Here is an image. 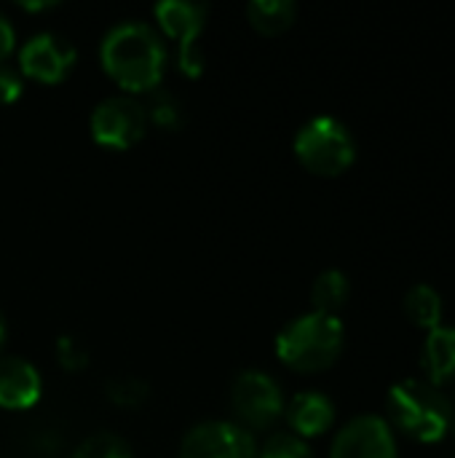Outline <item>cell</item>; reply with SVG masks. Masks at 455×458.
Here are the masks:
<instances>
[{"label": "cell", "instance_id": "1", "mask_svg": "<svg viewBox=\"0 0 455 458\" xmlns=\"http://www.w3.org/2000/svg\"><path fill=\"white\" fill-rule=\"evenodd\" d=\"M105 72L129 94L153 91L166 70V43L161 32L142 19L115 21L99 43Z\"/></svg>", "mask_w": 455, "mask_h": 458}, {"label": "cell", "instance_id": "19", "mask_svg": "<svg viewBox=\"0 0 455 458\" xmlns=\"http://www.w3.org/2000/svg\"><path fill=\"white\" fill-rule=\"evenodd\" d=\"M257 458H314V451L308 448L303 437L292 432H276L263 443Z\"/></svg>", "mask_w": 455, "mask_h": 458}, {"label": "cell", "instance_id": "11", "mask_svg": "<svg viewBox=\"0 0 455 458\" xmlns=\"http://www.w3.org/2000/svg\"><path fill=\"white\" fill-rule=\"evenodd\" d=\"M43 394L38 368L24 357H0V405L11 411L32 408Z\"/></svg>", "mask_w": 455, "mask_h": 458}, {"label": "cell", "instance_id": "14", "mask_svg": "<svg viewBox=\"0 0 455 458\" xmlns=\"http://www.w3.org/2000/svg\"><path fill=\"white\" fill-rule=\"evenodd\" d=\"M405 314L408 319L421 327V330H434L442 325V314H445V303H442V295L437 287L432 284H413L408 293H405Z\"/></svg>", "mask_w": 455, "mask_h": 458}, {"label": "cell", "instance_id": "12", "mask_svg": "<svg viewBox=\"0 0 455 458\" xmlns=\"http://www.w3.org/2000/svg\"><path fill=\"white\" fill-rule=\"evenodd\" d=\"M335 403L324 392H298L284 405V419L292 427V435L308 440L324 435L335 424Z\"/></svg>", "mask_w": 455, "mask_h": 458}, {"label": "cell", "instance_id": "18", "mask_svg": "<svg viewBox=\"0 0 455 458\" xmlns=\"http://www.w3.org/2000/svg\"><path fill=\"white\" fill-rule=\"evenodd\" d=\"M107 397L118 408H139L150 397V386H147V381H142L137 376H121V378L107 381Z\"/></svg>", "mask_w": 455, "mask_h": 458}, {"label": "cell", "instance_id": "13", "mask_svg": "<svg viewBox=\"0 0 455 458\" xmlns=\"http://www.w3.org/2000/svg\"><path fill=\"white\" fill-rule=\"evenodd\" d=\"M426 381L434 386H445L455 381V325H440L429 330L421 354Z\"/></svg>", "mask_w": 455, "mask_h": 458}, {"label": "cell", "instance_id": "21", "mask_svg": "<svg viewBox=\"0 0 455 458\" xmlns=\"http://www.w3.org/2000/svg\"><path fill=\"white\" fill-rule=\"evenodd\" d=\"M56 357L62 362V368H67V370H80L88 362V352L80 346V341H75L70 335H62L56 341Z\"/></svg>", "mask_w": 455, "mask_h": 458}, {"label": "cell", "instance_id": "17", "mask_svg": "<svg viewBox=\"0 0 455 458\" xmlns=\"http://www.w3.org/2000/svg\"><path fill=\"white\" fill-rule=\"evenodd\" d=\"M72 458H134L129 443L113 432H94L78 443Z\"/></svg>", "mask_w": 455, "mask_h": 458}, {"label": "cell", "instance_id": "23", "mask_svg": "<svg viewBox=\"0 0 455 458\" xmlns=\"http://www.w3.org/2000/svg\"><path fill=\"white\" fill-rule=\"evenodd\" d=\"M13 43H16V32H13V24L5 13H0V62L13 51Z\"/></svg>", "mask_w": 455, "mask_h": 458}, {"label": "cell", "instance_id": "25", "mask_svg": "<svg viewBox=\"0 0 455 458\" xmlns=\"http://www.w3.org/2000/svg\"><path fill=\"white\" fill-rule=\"evenodd\" d=\"M5 341V317H3V311H0V344Z\"/></svg>", "mask_w": 455, "mask_h": 458}, {"label": "cell", "instance_id": "2", "mask_svg": "<svg viewBox=\"0 0 455 458\" xmlns=\"http://www.w3.org/2000/svg\"><path fill=\"white\" fill-rule=\"evenodd\" d=\"M386 411L389 427L421 445H434L451 435L453 403L426 378L397 381L386 394Z\"/></svg>", "mask_w": 455, "mask_h": 458}, {"label": "cell", "instance_id": "24", "mask_svg": "<svg viewBox=\"0 0 455 458\" xmlns=\"http://www.w3.org/2000/svg\"><path fill=\"white\" fill-rule=\"evenodd\" d=\"M54 3H48V0H38V3H29V0H21V8H27V11H40V8H51Z\"/></svg>", "mask_w": 455, "mask_h": 458}, {"label": "cell", "instance_id": "4", "mask_svg": "<svg viewBox=\"0 0 455 458\" xmlns=\"http://www.w3.org/2000/svg\"><path fill=\"white\" fill-rule=\"evenodd\" d=\"M298 161L322 177H338L357 161V140L335 115H314L295 134Z\"/></svg>", "mask_w": 455, "mask_h": 458}, {"label": "cell", "instance_id": "16", "mask_svg": "<svg viewBox=\"0 0 455 458\" xmlns=\"http://www.w3.org/2000/svg\"><path fill=\"white\" fill-rule=\"evenodd\" d=\"M349 293H351L349 276H346L341 268H324V271L314 279V284H311V303H314V311L335 314V317H338V309L346 306Z\"/></svg>", "mask_w": 455, "mask_h": 458}, {"label": "cell", "instance_id": "22", "mask_svg": "<svg viewBox=\"0 0 455 458\" xmlns=\"http://www.w3.org/2000/svg\"><path fill=\"white\" fill-rule=\"evenodd\" d=\"M24 89V81H21V70L19 67H11L5 62H0V105H8V102H16L19 94Z\"/></svg>", "mask_w": 455, "mask_h": 458}, {"label": "cell", "instance_id": "9", "mask_svg": "<svg viewBox=\"0 0 455 458\" xmlns=\"http://www.w3.org/2000/svg\"><path fill=\"white\" fill-rule=\"evenodd\" d=\"M330 458H397L394 429L383 416L362 413L338 429Z\"/></svg>", "mask_w": 455, "mask_h": 458}, {"label": "cell", "instance_id": "20", "mask_svg": "<svg viewBox=\"0 0 455 458\" xmlns=\"http://www.w3.org/2000/svg\"><path fill=\"white\" fill-rule=\"evenodd\" d=\"M147 118L161 126V129H177L182 123V105L172 97V94H164L158 91L153 97V105L147 110Z\"/></svg>", "mask_w": 455, "mask_h": 458}, {"label": "cell", "instance_id": "3", "mask_svg": "<svg viewBox=\"0 0 455 458\" xmlns=\"http://www.w3.org/2000/svg\"><path fill=\"white\" fill-rule=\"evenodd\" d=\"M346 330L335 314L308 311L290 319L276 335V357L298 373H322L343 352Z\"/></svg>", "mask_w": 455, "mask_h": 458}, {"label": "cell", "instance_id": "5", "mask_svg": "<svg viewBox=\"0 0 455 458\" xmlns=\"http://www.w3.org/2000/svg\"><path fill=\"white\" fill-rule=\"evenodd\" d=\"M156 21L169 38H177V67L196 78L204 70L201 32L209 16V5L198 0H161L153 5Z\"/></svg>", "mask_w": 455, "mask_h": 458}, {"label": "cell", "instance_id": "15", "mask_svg": "<svg viewBox=\"0 0 455 458\" xmlns=\"http://www.w3.org/2000/svg\"><path fill=\"white\" fill-rule=\"evenodd\" d=\"M247 16L252 27L263 35H279L292 27L298 16L295 0H249Z\"/></svg>", "mask_w": 455, "mask_h": 458}, {"label": "cell", "instance_id": "26", "mask_svg": "<svg viewBox=\"0 0 455 458\" xmlns=\"http://www.w3.org/2000/svg\"><path fill=\"white\" fill-rule=\"evenodd\" d=\"M451 435L455 437V405H453V416H451Z\"/></svg>", "mask_w": 455, "mask_h": 458}, {"label": "cell", "instance_id": "8", "mask_svg": "<svg viewBox=\"0 0 455 458\" xmlns=\"http://www.w3.org/2000/svg\"><path fill=\"white\" fill-rule=\"evenodd\" d=\"M180 458H257V443L244 427L215 419L185 432Z\"/></svg>", "mask_w": 455, "mask_h": 458}, {"label": "cell", "instance_id": "7", "mask_svg": "<svg viewBox=\"0 0 455 458\" xmlns=\"http://www.w3.org/2000/svg\"><path fill=\"white\" fill-rule=\"evenodd\" d=\"M231 405L239 419L255 429H265L284 416V392L265 370H241L231 386Z\"/></svg>", "mask_w": 455, "mask_h": 458}, {"label": "cell", "instance_id": "6", "mask_svg": "<svg viewBox=\"0 0 455 458\" xmlns=\"http://www.w3.org/2000/svg\"><path fill=\"white\" fill-rule=\"evenodd\" d=\"M91 137L113 150H126L145 134L147 107L131 94H110L91 110Z\"/></svg>", "mask_w": 455, "mask_h": 458}, {"label": "cell", "instance_id": "10", "mask_svg": "<svg viewBox=\"0 0 455 458\" xmlns=\"http://www.w3.org/2000/svg\"><path fill=\"white\" fill-rule=\"evenodd\" d=\"M75 59V43L51 30L29 35L19 48V70L43 83H59L72 70Z\"/></svg>", "mask_w": 455, "mask_h": 458}]
</instances>
